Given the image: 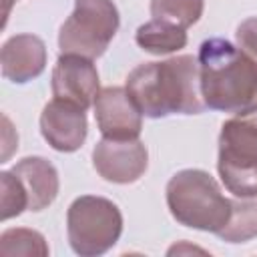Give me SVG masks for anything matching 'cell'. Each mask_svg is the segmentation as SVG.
Wrapping results in <instances>:
<instances>
[{
    "instance_id": "obj_3",
    "label": "cell",
    "mask_w": 257,
    "mask_h": 257,
    "mask_svg": "<svg viewBox=\"0 0 257 257\" xmlns=\"http://www.w3.org/2000/svg\"><path fill=\"white\" fill-rule=\"evenodd\" d=\"M167 205L181 225L209 233H219L231 215V201L225 199L217 181L199 169H185L171 177Z\"/></svg>"
},
{
    "instance_id": "obj_4",
    "label": "cell",
    "mask_w": 257,
    "mask_h": 257,
    "mask_svg": "<svg viewBox=\"0 0 257 257\" xmlns=\"http://www.w3.org/2000/svg\"><path fill=\"white\" fill-rule=\"evenodd\" d=\"M217 171L225 189L235 197H257V110L223 122Z\"/></svg>"
},
{
    "instance_id": "obj_12",
    "label": "cell",
    "mask_w": 257,
    "mask_h": 257,
    "mask_svg": "<svg viewBox=\"0 0 257 257\" xmlns=\"http://www.w3.org/2000/svg\"><path fill=\"white\" fill-rule=\"evenodd\" d=\"M12 173L22 183L28 195V209L42 211L46 209L58 193V173L42 157H26L12 167Z\"/></svg>"
},
{
    "instance_id": "obj_15",
    "label": "cell",
    "mask_w": 257,
    "mask_h": 257,
    "mask_svg": "<svg viewBox=\"0 0 257 257\" xmlns=\"http://www.w3.org/2000/svg\"><path fill=\"white\" fill-rule=\"evenodd\" d=\"M151 14L155 20L187 30L201 18L203 0H151Z\"/></svg>"
},
{
    "instance_id": "obj_6",
    "label": "cell",
    "mask_w": 257,
    "mask_h": 257,
    "mask_svg": "<svg viewBox=\"0 0 257 257\" xmlns=\"http://www.w3.org/2000/svg\"><path fill=\"white\" fill-rule=\"evenodd\" d=\"M118 30V10L112 0H74L72 14L58 32L62 54L98 58Z\"/></svg>"
},
{
    "instance_id": "obj_7",
    "label": "cell",
    "mask_w": 257,
    "mask_h": 257,
    "mask_svg": "<svg viewBox=\"0 0 257 257\" xmlns=\"http://www.w3.org/2000/svg\"><path fill=\"white\" fill-rule=\"evenodd\" d=\"M92 165L104 181L126 185L143 177L149 165V153L139 139H102L92 151Z\"/></svg>"
},
{
    "instance_id": "obj_2",
    "label": "cell",
    "mask_w": 257,
    "mask_h": 257,
    "mask_svg": "<svg viewBox=\"0 0 257 257\" xmlns=\"http://www.w3.org/2000/svg\"><path fill=\"white\" fill-rule=\"evenodd\" d=\"M205 106L243 114L257 110V60L225 38H209L199 48Z\"/></svg>"
},
{
    "instance_id": "obj_17",
    "label": "cell",
    "mask_w": 257,
    "mask_h": 257,
    "mask_svg": "<svg viewBox=\"0 0 257 257\" xmlns=\"http://www.w3.org/2000/svg\"><path fill=\"white\" fill-rule=\"evenodd\" d=\"M28 209V195L14 173L0 175V219L6 221L10 217L20 215Z\"/></svg>"
},
{
    "instance_id": "obj_18",
    "label": "cell",
    "mask_w": 257,
    "mask_h": 257,
    "mask_svg": "<svg viewBox=\"0 0 257 257\" xmlns=\"http://www.w3.org/2000/svg\"><path fill=\"white\" fill-rule=\"evenodd\" d=\"M237 44L239 48L249 54L253 60H257V18H247L239 24L237 32Z\"/></svg>"
},
{
    "instance_id": "obj_11",
    "label": "cell",
    "mask_w": 257,
    "mask_h": 257,
    "mask_svg": "<svg viewBox=\"0 0 257 257\" xmlns=\"http://www.w3.org/2000/svg\"><path fill=\"white\" fill-rule=\"evenodd\" d=\"M2 76L12 82H28L46 66V46L34 34H16L0 50Z\"/></svg>"
},
{
    "instance_id": "obj_9",
    "label": "cell",
    "mask_w": 257,
    "mask_h": 257,
    "mask_svg": "<svg viewBox=\"0 0 257 257\" xmlns=\"http://www.w3.org/2000/svg\"><path fill=\"white\" fill-rule=\"evenodd\" d=\"M86 112L82 106L52 98L40 114V133L44 141L60 153L78 151L86 139Z\"/></svg>"
},
{
    "instance_id": "obj_14",
    "label": "cell",
    "mask_w": 257,
    "mask_h": 257,
    "mask_svg": "<svg viewBox=\"0 0 257 257\" xmlns=\"http://www.w3.org/2000/svg\"><path fill=\"white\" fill-rule=\"evenodd\" d=\"M217 235L229 243H243L257 237V201H231L229 221Z\"/></svg>"
},
{
    "instance_id": "obj_5",
    "label": "cell",
    "mask_w": 257,
    "mask_h": 257,
    "mask_svg": "<svg viewBox=\"0 0 257 257\" xmlns=\"http://www.w3.org/2000/svg\"><path fill=\"white\" fill-rule=\"evenodd\" d=\"M66 231L70 247L76 255H102L118 241L122 231V215L112 201L82 195L68 207Z\"/></svg>"
},
{
    "instance_id": "obj_10",
    "label": "cell",
    "mask_w": 257,
    "mask_h": 257,
    "mask_svg": "<svg viewBox=\"0 0 257 257\" xmlns=\"http://www.w3.org/2000/svg\"><path fill=\"white\" fill-rule=\"evenodd\" d=\"M98 72L90 58L78 54H60L52 70V94L74 102L84 110L98 96Z\"/></svg>"
},
{
    "instance_id": "obj_1",
    "label": "cell",
    "mask_w": 257,
    "mask_h": 257,
    "mask_svg": "<svg viewBox=\"0 0 257 257\" xmlns=\"http://www.w3.org/2000/svg\"><path fill=\"white\" fill-rule=\"evenodd\" d=\"M124 88L137 108L151 118L199 114L205 108L199 60L189 54L139 64L126 76Z\"/></svg>"
},
{
    "instance_id": "obj_8",
    "label": "cell",
    "mask_w": 257,
    "mask_h": 257,
    "mask_svg": "<svg viewBox=\"0 0 257 257\" xmlns=\"http://www.w3.org/2000/svg\"><path fill=\"white\" fill-rule=\"evenodd\" d=\"M94 118L104 139H139L143 128V112L137 108L126 88L120 86H106L98 92L94 100Z\"/></svg>"
},
{
    "instance_id": "obj_16",
    "label": "cell",
    "mask_w": 257,
    "mask_h": 257,
    "mask_svg": "<svg viewBox=\"0 0 257 257\" xmlns=\"http://www.w3.org/2000/svg\"><path fill=\"white\" fill-rule=\"evenodd\" d=\"M0 253L4 257L12 255H36L46 257L48 245L38 231L32 229H8L0 235Z\"/></svg>"
},
{
    "instance_id": "obj_13",
    "label": "cell",
    "mask_w": 257,
    "mask_h": 257,
    "mask_svg": "<svg viewBox=\"0 0 257 257\" xmlns=\"http://www.w3.org/2000/svg\"><path fill=\"white\" fill-rule=\"evenodd\" d=\"M135 40L143 50H147L151 54H169V52L185 48L187 32H185V28H179L175 24L153 18L147 24L139 26Z\"/></svg>"
}]
</instances>
